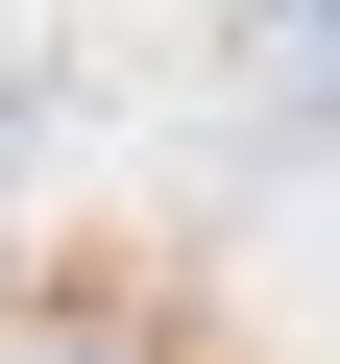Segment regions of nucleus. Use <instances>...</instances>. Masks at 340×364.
<instances>
[{
	"label": "nucleus",
	"mask_w": 340,
	"mask_h": 364,
	"mask_svg": "<svg viewBox=\"0 0 340 364\" xmlns=\"http://www.w3.org/2000/svg\"><path fill=\"white\" fill-rule=\"evenodd\" d=\"M267 49H292V73H316V97H340V0H267Z\"/></svg>",
	"instance_id": "obj_1"
}]
</instances>
